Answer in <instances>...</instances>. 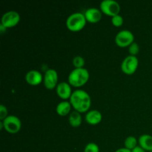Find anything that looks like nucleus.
<instances>
[{
    "mask_svg": "<svg viewBox=\"0 0 152 152\" xmlns=\"http://www.w3.org/2000/svg\"><path fill=\"white\" fill-rule=\"evenodd\" d=\"M123 22H124L123 17L120 14L115 15V16H112V18H111V22H112L113 25H114L116 27L122 26L123 24Z\"/></svg>",
    "mask_w": 152,
    "mask_h": 152,
    "instance_id": "obj_19",
    "label": "nucleus"
},
{
    "mask_svg": "<svg viewBox=\"0 0 152 152\" xmlns=\"http://www.w3.org/2000/svg\"><path fill=\"white\" fill-rule=\"evenodd\" d=\"M115 152H132V151L126 148H120L119 149H117Z\"/></svg>",
    "mask_w": 152,
    "mask_h": 152,
    "instance_id": "obj_24",
    "label": "nucleus"
},
{
    "mask_svg": "<svg viewBox=\"0 0 152 152\" xmlns=\"http://www.w3.org/2000/svg\"><path fill=\"white\" fill-rule=\"evenodd\" d=\"M146 151H145V150L143 149L142 148H141L140 145H137V146L136 147V148H134L133 150H132V152H145Z\"/></svg>",
    "mask_w": 152,
    "mask_h": 152,
    "instance_id": "obj_23",
    "label": "nucleus"
},
{
    "mask_svg": "<svg viewBox=\"0 0 152 152\" xmlns=\"http://www.w3.org/2000/svg\"><path fill=\"white\" fill-rule=\"evenodd\" d=\"M56 94L58 96L62 99H70L71 94H72V91H71V85L66 82H61L56 86Z\"/></svg>",
    "mask_w": 152,
    "mask_h": 152,
    "instance_id": "obj_10",
    "label": "nucleus"
},
{
    "mask_svg": "<svg viewBox=\"0 0 152 152\" xmlns=\"http://www.w3.org/2000/svg\"><path fill=\"white\" fill-rule=\"evenodd\" d=\"M138 143L145 151H152V136L149 134H142L138 139Z\"/></svg>",
    "mask_w": 152,
    "mask_h": 152,
    "instance_id": "obj_14",
    "label": "nucleus"
},
{
    "mask_svg": "<svg viewBox=\"0 0 152 152\" xmlns=\"http://www.w3.org/2000/svg\"><path fill=\"white\" fill-rule=\"evenodd\" d=\"M44 79L42 73L37 70H31L25 75V80L31 86H38Z\"/></svg>",
    "mask_w": 152,
    "mask_h": 152,
    "instance_id": "obj_11",
    "label": "nucleus"
},
{
    "mask_svg": "<svg viewBox=\"0 0 152 152\" xmlns=\"http://www.w3.org/2000/svg\"><path fill=\"white\" fill-rule=\"evenodd\" d=\"M4 129L10 134H16L20 131L22 123L19 118L14 115H9L2 121Z\"/></svg>",
    "mask_w": 152,
    "mask_h": 152,
    "instance_id": "obj_6",
    "label": "nucleus"
},
{
    "mask_svg": "<svg viewBox=\"0 0 152 152\" xmlns=\"http://www.w3.org/2000/svg\"><path fill=\"white\" fill-rule=\"evenodd\" d=\"M89 71L86 68H74L68 76V83L74 87H81L88 81Z\"/></svg>",
    "mask_w": 152,
    "mask_h": 152,
    "instance_id": "obj_2",
    "label": "nucleus"
},
{
    "mask_svg": "<svg viewBox=\"0 0 152 152\" xmlns=\"http://www.w3.org/2000/svg\"><path fill=\"white\" fill-rule=\"evenodd\" d=\"M70 102L73 108L80 113L87 112L91 105V99L90 95L86 91L77 89L73 91Z\"/></svg>",
    "mask_w": 152,
    "mask_h": 152,
    "instance_id": "obj_1",
    "label": "nucleus"
},
{
    "mask_svg": "<svg viewBox=\"0 0 152 152\" xmlns=\"http://www.w3.org/2000/svg\"><path fill=\"white\" fill-rule=\"evenodd\" d=\"M150 152H152V151H150Z\"/></svg>",
    "mask_w": 152,
    "mask_h": 152,
    "instance_id": "obj_26",
    "label": "nucleus"
},
{
    "mask_svg": "<svg viewBox=\"0 0 152 152\" xmlns=\"http://www.w3.org/2000/svg\"><path fill=\"white\" fill-rule=\"evenodd\" d=\"M86 121L90 125H97L102 121V115L100 111L97 110H91V111H88L86 114Z\"/></svg>",
    "mask_w": 152,
    "mask_h": 152,
    "instance_id": "obj_13",
    "label": "nucleus"
},
{
    "mask_svg": "<svg viewBox=\"0 0 152 152\" xmlns=\"http://www.w3.org/2000/svg\"><path fill=\"white\" fill-rule=\"evenodd\" d=\"M134 36L129 30H122L119 31L115 37V42L119 47H128L134 42Z\"/></svg>",
    "mask_w": 152,
    "mask_h": 152,
    "instance_id": "obj_4",
    "label": "nucleus"
},
{
    "mask_svg": "<svg viewBox=\"0 0 152 152\" xmlns=\"http://www.w3.org/2000/svg\"><path fill=\"white\" fill-rule=\"evenodd\" d=\"M138 65H139V60L137 56L129 55L126 56L122 62L121 70L124 74L131 75L135 73L138 68Z\"/></svg>",
    "mask_w": 152,
    "mask_h": 152,
    "instance_id": "obj_5",
    "label": "nucleus"
},
{
    "mask_svg": "<svg viewBox=\"0 0 152 152\" xmlns=\"http://www.w3.org/2000/svg\"><path fill=\"white\" fill-rule=\"evenodd\" d=\"M84 15L88 22L96 23L102 18V11L96 7H90L85 11Z\"/></svg>",
    "mask_w": 152,
    "mask_h": 152,
    "instance_id": "obj_12",
    "label": "nucleus"
},
{
    "mask_svg": "<svg viewBox=\"0 0 152 152\" xmlns=\"http://www.w3.org/2000/svg\"><path fill=\"white\" fill-rule=\"evenodd\" d=\"M102 13L108 16H114L119 14L120 11V5L115 0H103L99 4Z\"/></svg>",
    "mask_w": 152,
    "mask_h": 152,
    "instance_id": "obj_7",
    "label": "nucleus"
},
{
    "mask_svg": "<svg viewBox=\"0 0 152 152\" xmlns=\"http://www.w3.org/2000/svg\"><path fill=\"white\" fill-rule=\"evenodd\" d=\"M43 82H44V85L46 88L49 90H52L55 87H56L59 84L57 71L52 68L47 70L45 73Z\"/></svg>",
    "mask_w": 152,
    "mask_h": 152,
    "instance_id": "obj_9",
    "label": "nucleus"
},
{
    "mask_svg": "<svg viewBox=\"0 0 152 152\" xmlns=\"http://www.w3.org/2000/svg\"><path fill=\"white\" fill-rule=\"evenodd\" d=\"M71 107L72 105H71L70 101H62V102H59L56 106V113L59 116H62V117L66 116L71 113Z\"/></svg>",
    "mask_w": 152,
    "mask_h": 152,
    "instance_id": "obj_15",
    "label": "nucleus"
},
{
    "mask_svg": "<svg viewBox=\"0 0 152 152\" xmlns=\"http://www.w3.org/2000/svg\"><path fill=\"white\" fill-rule=\"evenodd\" d=\"M6 29H7V28H5V27H4L2 24H0V32H1V34H2V33H4V31H6Z\"/></svg>",
    "mask_w": 152,
    "mask_h": 152,
    "instance_id": "obj_25",
    "label": "nucleus"
},
{
    "mask_svg": "<svg viewBox=\"0 0 152 152\" xmlns=\"http://www.w3.org/2000/svg\"><path fill=\"white\" fill-rule=\"evenodd\" d=\"M86 16L84 13L80 12L71 13L66 19V26L71 31H80L86 25Z\"/></svg>",
    "mask_w": 152,
    "mask_h": 152,
    "instance_id": "obj_3",
    "label": "nucleus"
},
{
    "mask_svg": "<svg viewBox=\"0 0 152 152\" xmlns=\"http://www.w3.org/2000/svg\"><path fill=\"white\" fill-rule=\"evenodd\" d=\"M137 143H138V140H137V138L135 137L129 136L125 140V142H124L125 148L132 151L134 148H136V147L137 146Z\"/></svg>",
    "mask_w": 152,
    "mask_h": 152,
    "instance_id": "obj_17",
    "label": "nucleus"
},
{
    "mask_svg": "<svg viewBox=\"0 0 152 152\" xmlns=\"http://www.w3.org/2000/svg\"><path fill=\"white\" fill-rule=\"evenodd\" d=\"M140 51V46L137 42H134L132 45L129 46V52L130 55L132 56H136Z\"/></svg>",
    "mask_w": 152,
    "mask_h": 152,
    "instance_id": "obj_21",
    "label": "nucleus"
},
{
    "mask_svg": "<svg viewBox=\"0 0 152 152\" xmlns=\"http://www.w3.org/2000/svg\"><path fill=\"white\" fill-rule=\"evenodd\" d=\"M7 108L4 105H0V120L3 121L6 117H7Z\"/></svg>",
    "mask_w": 152,
    "mask_h": 152,
    "instance_id": "obj_22",
    "label": "nucleus"
},
{
    "mask_svg": "<svg viewBox=\"0 0 152 152\" xmlns=\"http://www.w3.org/2000/svg\"><path fill=\"white\" fill-rule=\"evenodd\" d=\"M20 21V15L15 10H9L1 16V22L5 28H12L17 25Z\"/></svg>",
    "mask_w": 152,
    "mask_h": 152,
    "instance_id": "obj_8",
    "label": "nucleus"
},
{
    "mask_svg": "<svg viewBox=\"0 0 152 152\" xmlns=\"http://www.w3.org/2000/svg\"><path fill=\"white\" fill-rule=\"evenodd\" d=\"M70 125L72 127L77 128L81 126L83 118H82L81 113L78 112L77 111H71L69 114V118H68Z\"/></svg>",
    "mask_w": 152,
    "mask_h": 152,
    "instance_id": "obj_16",
    "label": "nucleus"
},
{
    "mask_svg": "<svg viewBox=\"0 0 152 152\" xmlns=\"http://www.w3.org/2000/svg\"><path fill=\"white\" fill-rule=\"evenodd\" d=\"M73 65H74L75 68H84L85 59L81 56H76L73 59Z\"/></svg>",
    "mask_w": 152,
    "mask_h": 152,
    "instance_id": "obj_18",
    "label": "nucleus"
},
{
    "mask_svg": "<svg viewBox=\"0 0 152 152\" xmlns=\"http://www.w3.org/2000/svg\"><path fill=\"white\" fill-rule=\"evenodd\" d=\"M84 152H99V148L94 142H89L85 147Z\"/></svg>",
    "mask_w": 152,
    "mask_h": 152,
    "instance_id": "obj_20",
    "label": "nucleus"
}]
</instances>
